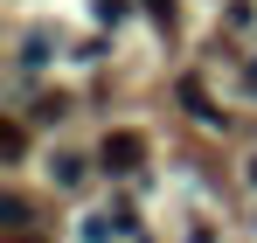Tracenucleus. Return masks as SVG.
<instances>
[{
  "label": "nucleus",
  "instance_id": "1",
  "mask_svg": "<svg viewBox=\"0 0 257 243\" xmlns=\"http://www.w3.org/2000/svg\"><path fill=\"white\" fill-rule=\"evenodd\" d=\"M97 167H104V174H139V167H146V139H139V132H104Z\"/></svg>",
  "mask_w": 257,
  "mask_h": 243
},
{
  "label": "nucleus",
  "instance_id": "2",
  "mask_svg": "<svg viewBox=\"0 0 257 243\" xmlns=\"http://www.w3.org/2000/svg\"><path fill=\"white\" fill-rule=\"evenodd\" d=\"M181 104H188V111H195V118H202V125H222V111H215V104H209V90H202V83H195V77L181 83Z\"/></svg>",
  "mask_w": 257,
  "mask_h": 243
},
{
  "label": "nucleus",
  "instance_id": "3",
  "mask_svg": "<svg viewBox=\"0 0 257 243\" xmlns=\"http://www.w3.org/2000/svg\"><path fill=\"white\" fill-rule=\"evenodd\" d=\"M21 146H28V132H21V125H0V153H7V160H21Z\"/></svg>",
  "mask_w": 257,
  "mask_h": 243
},
{
  "label": "nucleus",
  "instance_id": "4",
  "mask_svg": "<svg viewBox=\"0 0 257 243\" xmlns=\"http://www.w3.org/2000/svg\"><path fill=\"white\" fill-rule=\"evenodd\" d=\"M146 14H153L160 28H174V0H146Z\"/></svg>",
  "mask_w": 257,
  "mask_h": 243
},
{
  "label": "nucleus",
  "instance_id": "5",
  "mask_svg": "<svg viewBox=\"0 0 257 243\" xmlns=\"http://www.w3.org/2000/svg\"><path fill=\"white\" fill-rule=\"evenodd\" d=\"M7 243H42V236H7Z\"/></svg>",
  "mask_w": 257,
  "mask_h": 243
},
{
  "label": "nucleus",
  "instance_id": "6",
  "mask_svg": "<svg viewBox=\"0 0 257 243\" xmlns=\"http://www.w3.org/2000/svg\"><path fill=\"white\" fill-rule=\"evenodd\" d=\"M250 188H257V160H250Z\"/></svg>",
  "mask_w": 257,
  "mask_h": 243
}]
</instances>
